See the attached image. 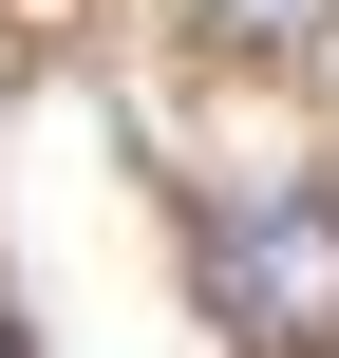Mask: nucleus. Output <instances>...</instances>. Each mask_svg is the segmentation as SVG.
Returning <instances> with one entry per match:
<instances>
[{"instance_id": "obj_1", "label": "nucleus", "mask_w": 339, "mask_h": 358, "mask_svg": "<svg viewBox=\"0 0 339 358\" xmlns=\"http://www.w3.org/2000/svg\"><path fill=\"white\" fill-rule=\"evenodd\" d=\"M189 283H208V321L245 358H339V189H245V208H208Z\"/></svg>"}, {"instance_id": "obj_2", "label": "nucleus", "mask_w": 339, "mask_h": 358, "mask_svg": "<svg viewBox=\"0 0 339 358\" xmlns=\"http://www.w3.org/2000/svg\"><path fill=\"white\" fill-rule=\"evenodd\" d=\"M208 19H226V38H321L339 0H208Z\"/></svg>"}]
</instances>
